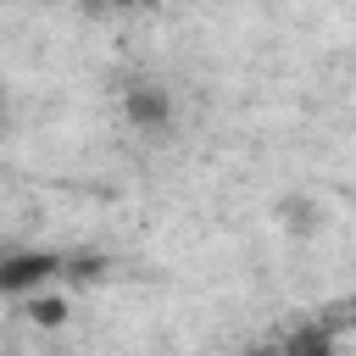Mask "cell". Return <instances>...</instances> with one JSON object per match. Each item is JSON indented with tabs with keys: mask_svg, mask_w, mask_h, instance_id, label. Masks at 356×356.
<instances>
[{
	"mask_svg": "<svg viewBox=\"0 0 356 356\" xmlns=\"http://www.w3.org/2000/svg\"><path fill=\"white\" fill-rule=\"evenodd\" d=\"M122 117H128L139 134H167V122H172V95H167L161 83L139 78V83L122 89Z\"/></svg>",
	"mask_w": 356,
	"mask_h": 356,
	"instance_id": "2",
	"label": "cell"
},
{
	"mask_svg": "<svg viewBox=\"0 0 356 356\" xmlns=\"http://www.w3.org/2000/svg\"><path fill=\"white\" fill-rule=\"evenodd\" d=\"M0 128H6V95H0Z\"/></svg>",
	"mask_w": 356,
	"mask_h": 356,
	"instance_id": "6",
	"label": "cell"
},
{
	"mask_svg": "<svg viewBox=\"0 0 356 356\" xmlns=\"http://www.w3.org/2000/svg\"><path fill=\"white\" fill-rule=\"evenodd\" d=\"M56 273H61V256H56V250H39V245L0 250V295H11V300L39 295Z\"/></svg>",
	"mask_w": 356,
	"mask_h": 356,
	"instance_id": "1",
	"label": "cell"
},
{
	"mask_svg": "<svg viewBox=\"0 0 356 356\" xmlns=\"http://www.w3.org/2000/svg\"><path fill=\"white\" fill-rule=\"evenodd\" d=\"M22 306H28V323H33V328H61V323H67V312H72V306H67V295H44V289H39V295H28Z\"/></svg>",
	"mask_w": 356,
	"mask_h": 356,
	"instance_id": "3",
	"label": "cell"
},
{
	"mask_svg": "<svg viewBox=\"0 0 356 356\" xmlns=\"http://www.w3.org/2000/svg\"><path fill=\"white\" fill-rule=\"evenodd\" d=\"M278 356H334V334L306 323V328H295V334L284 339V350H278Z\"/></svg>",
	"mask_w": 356,
	"mask_h": 356,
	"instance_id": "4",
	"label": "cell"
},
{
	"mask_svg": "<svg viewBox=\"0 0 356 356\" xmlns=\"http://www.w3.org/2000/svg\"><path fill=\"white\" fill-rule=\"evenodd\" d=\"M95 11H134V6H156V0H83Z\"/></svg>",
	"mask_w": 356,
	"mask_h": 356,
	"instance_id": "5",
	"label": "cell"
}]
</instances>
